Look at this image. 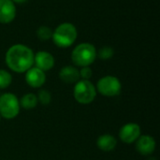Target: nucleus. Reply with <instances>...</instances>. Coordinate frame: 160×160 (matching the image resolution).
<instances>
[{
	"instance_id": "f257e3e1",
	"label": "nucleus",
	"mask_w": 160,
	"mask_h": 160,
	"mask_svg": "<svg viewBox=\"0 0 160 160\" xmlns=\"http://www.w3.org/2000/svg\"><path fill=\"white\" fill-rule=\"evenodd\" d=\"M33 51L22 44L11 46L6 53V64L12 71L17 73L26 72L34 65Z\"/></svg>"
},
{
	"instance_id": "f03ea898",
	"label": "nucleus",
	"mask_w": 160,
	"mask_h": 160,
	"mask_svg": "<svg viewBox=\"0 0 160 160\" xmlns=\"http://www.w3.org/2000/svg\"><path fill=\"white\" fill-rule=\"evenodd\" d=\"M78 36L76 27L69 22H64L57 26L52 32V40L54 44L60 48H68L71 46Z\"/></svg>"
},
{
	"instance_id": "7ed1b4c3",
	"label": "nucleus",
	"mask_w": 160,
	"mask_h": 160,
	"mask_svg": "<svg viewBox=\"0 0 160 160\" xmlns=\"http://www.w3.org/2000/svg\"><path fill=\"white\" fill-rule=\"evenodd\" d=\"M97 58V50L91 43H81L75 47L71 53V59L77 67H89Z\"/></svg>"
},
{
	"instance_id": "20e7f679",
	"label": "nucleus",
	"mask_w": 160,
	"mask_h": 160,
	"mask_svg": "<svg viewBox=\"0 0 160 160\" xmlns=\"http://www.w3.org/2000/svg\"><path fill=\"white\" fill-rule=\"evenodd\" d=\"M96 86L87 80H79L73 89V96L77 102L80 104H90L97 97Z\"/></svg>"
},
{
	"instance_id": "39448f33",
	"label": "nucleus",
	"mask_w": 160,
	"mask_h": 160,
	"mask_svg": "<svg viewBox=\"0 0 160 160\" xmlns=\"http://www.w3.org/2000/svg\"><path fill=\"white\" fill-rule=\"evenodd\" d=\"M19 98L12 93H5L0 96V116L10 120L20 112Z\"/></svg>"
},
{
	"instance_id": "423d86ee",
	"label": "nucleus",
	"mask_w": 160,
	"mask_h": 160,
	"mask_svg": "<svg viewBox=\"0 0 160 160\" xmlns=\"http://www.w3.org/2000/svg\"><path fill=\"white\" fill-rule=\"evenodd\" d=\"M97 92L100 93L104 97H116L121 93L122 84L118 78L114 76H104L100 80H98L97 86Z\"/></svg>"
},
{
	"instance_id": "0eeeda50",
	"label": "nucleus",
	"mask_w": 160,
	"mask_h": 160,
	"mask_svg": "<svg viewBox=\"0 0 160 160\" xmlns=\"http://www.w3.org/2000/svg\"><path fill=\"white\" fill-rule=\"evenodd\" d=\"M141 136V127L136 123H128L124 125L119 130L120 140L127 143L130 144L136 142V141Z\"/></svg>"
},
{
	"instance_id": "6e6552de",
	"label": "nucleus",
	"mask_w": 160,
	"mask_h": 160,
	"mask_svg": "<svg viewBox=\"0 0 160 160\" xmlns=\"http://www.w3.org/2000/svg\"><path fill=\"white\" fill-rule=\"evenodd\" d=\"M25 82L30 87L39 88L46 82V74L41 69L32 67L25 72Z\"/></svg>"
},
{
	"instance_id": "1a4fd4ad",
	"label": "nucleus",
	"mask_w": 160,
	"mask_h": 160,
	"mask_svg": "<svg viewBox=\"0 0 160 160\" xmlns=\"http://www.w3.org/2000/svg\"><path fill=\"white\" fill-rule=\"evenodd\" d=\"M156 140L150 135H141L136 141V150L142 156H149L156 149Z\"/></svg>"
},
{
	"instance_id": "9d476101",
	"label": "nucleus",
	"mask_w": 160,
	"mask_h": 160,
	"mask_svg": "<svg viewBox=\"0 0 160 160\" xmlns=\"http://www.w3.org/2000/svg\"><path fill=\"white\" fill-rule=\"evenodd\" d=\"M34 64L36 65V68L45 72L53 68L54 58L50 52L41 51L34 55Z\"/></svg>"
},
{
	"instance_id": "9b49d317",
	"label": "nucleus",
	"mask_w": 160,
	"mask_h": 160,
	"mask_svg": "<svg viewBox=\"0 0 160 160\" xmlns=\"http://www.w3.org/2000/svg\"><path fill=\"white\" fill-rule=\"evenodd\" d=\"M16 16V8L11 0H0V22H11Z\"/></svg>"
},
{
	"instance_id": "f8f14e48",
	"label": "nucleus",
	"mask_w": 160,
	"mask_h": 160,
	"mask_svg": "<svg viewBox=\"0 0 160 160\" xmlns=\"http://www.w3.org/2000/svg\"><path fill=\"white\" fill-rule=\"evenodd\" d=\"M59 78L62 82L68 84L76 83L80 80L79 69L72 66H66L61 68L59 72Z\"/></svg>"
},
{
	"instance_id": "ddd939ff",
	"label": "nucleus",
	"mask_w": 160,
	"mask_h": 160,
	"mask_svg": "<svg viewBox=\"0 0 160 160\" xmlns=\"http://www.w3.org/2000/svg\"><path fill=\"white\" fill-rule=\"evenodd\" d=\"M117 145V140L111 134H104L98 138L97 146L103 152H112Z\"/></svg>"
},
{
	"instance_id": "4468645a",
	"label": "nucleus",
	"mask_w": 160,
	"mask_h": 160,
	"mask_svg": "<svg viewBox=\"0 0 160 160\" xmlns=\"http://www.w3.org/2000/svg\"><path fill=\"white\" fill-rule=\"evenodd\" d=\"M19 102H20V107L24 110L35 109L38 104L37 95H35L33 93H28V94L23 95L22 97V98L19 99Z\"/></svg>"
},
{
	"instance_id": "2eb2a0df",
	"label": "nucleus",
	"mask_w": 160,
	"mask_h": 160,
	"mask_svg": "<svg viewBox=\"0 0 160 160\" xmlns=\"http://www.w3.org/2000/svg\"><path fill=\"white\" fill-rule=\"evenodd\" d=\"M11 82H12L11 74L5 69H0V89H5L8 87Z\"/></svg>"
},
{
	"instance_id": "dca6fc26",
	"label": "nucleus",
	"mask_w": 160,
	"mask_h": 160,
	"mask_svg": "<svg viewBox=\"0 0 160 160\" xmlns=\"http://www.w3.org/2000/svg\"><path fill=\"white\" fill-rule=\"evenodd\" d=\"M37 36L40 40H48L52 37V31L48 26H40L37 30Z\"/></svg>"
},
{
	"instance_id": "f3484780",
	"label": "nucleus",
	"mask_w": 160,
	"mask_h": 160,
	"mask_svg": "<svg viewBox=\"0 0 160 160\" xmlns=\"http://www.w3.org/2000/svg\"><path fill=\"white\" fill-rule=\"evenodd\" d=\"M37 98H38V103H40L42 105H48L52 101V95H51V93L48 90H45V89L39 90L38 95H37Z\"/></svg>"
},
{
	"instance_id": "a211bd4d",
	"label": "nucleus",
	"mask_w": 160,
	"mask_h": 160,
	"mask_svg": "<svg viewBox=\"0 0 160 160\" xmlns=\"http://www.w3.org/2000/svg\"><path fill=\"white\" fill-rule=\"evenodd\" d=\"M113 53L114 52L112 48L106 46V47L101 48L98 52H97V56H98L102 60H109L113 56Z\"/></svg>"
},
{
	"instance_id": "6ab92c4d",
	"label": "nucleus",
	"mask_w": 160,
	"mask_h": 160,
	"mask_svg": "<svg viewBox=\"0 0 160 160\" xmlns=\"http://www.w3.org/2000/svg\"><path fill=\"white\" fill-rule=\"evenodd\" d=\"M79 73H80V78H82V80H87V81H89L93 75V71L90 67H82L79 70Z\"/></svg>"
},
{
	"instance_id": "aec40b11",
	"label": "nucleus",
	"mask_w": 160,
	"mask_h": 160,
	"mask_svg": "<svg viewBox=\"0 0 160 160\" xmlns=\"http://www.w3.org/2000/svg\"><path fill=\"white\" fill-rule=\"evenodd\" d=\"M11 1H12L13 3H14V2H16V3H23V2H25L26 0H11Z\"/></svg>"
},
{
	"instance_id": "412c9836",
	"label": "nucleus",
	"mask_w": 160,
	"mask_h": 160,
	"mask_svg": "<svg viewBox=\"0 0 160 160\" xmlns=\"http://www.w3.org/2000/svg\"><path fill=\"white\" fill-rule=\"evenodd\" d=\"M0 120H1V116H0Z\"/></svg>"
}]
</instances>
